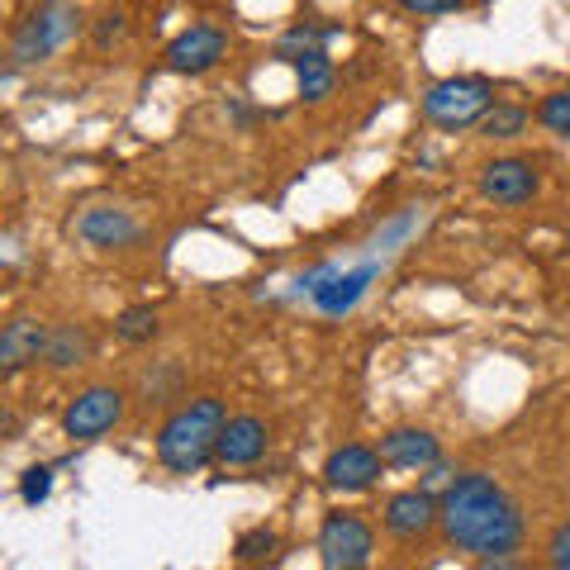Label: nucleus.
Segmentation results:
<instances>
[{
    "mask_svg": "<svg viewBox=\"0 0 570 570\" xmlns=\"http://www.w3.org/2000/svg\"><path fill=\"white\" fill-rule=\"evenodd\" d=\"M523 509L494 475L466 471L442 490V538L456 551L485 561V557H513L523 547Z\"/></svg>",
    "mask_w": 570,
    "mask_h": 570,
    "instance_id": "1",
    "label": "nucleus"
},
{
    "mask_svg": "<svg viewBox=\"0 0 570 570\" xmlns=\"http://www.w3.org/2000/svg\"><path fill=\"white\" fill-rule=\"evenodd\" d=\"M77 234L100 247V253H119V247H134L142 238V224L134 219L129 209H110V205H96V209H86L81 219H77Z\"/></svg>",
    "mask_w": 570,
    "mask_h": 570,
    "instance_id": "13",
    "label": "nucleus"
},
{
    "mask_svg": "<svg viewBox=\"0 0 570 570\" xmlns=\"http://www.w3.org/2000/svg\"><path fill=\"white\" fill-rule=\"evenodd\" d=\"M119 33H124V14H105V24H100V33H96V43H100V48H110Z\"/></svg>",
    "mask_w": 570,
    "mask_h": 570,
    "instance_id": "26",
    "label": "nucleus"
},
{
    "mask_svg": "<svg viewBox=\"0 0 570 570\" xmlns=\"http://www.w3.org/2000/svg\"><path fill=\"white\" fill-rule=\"evenodd\" d=\"M376 272H381V266L376 262H366V266H356V272H337L328 285H324V291H318L314 295V305L318 309H324V314H347L352 305H356V299H362L366 295V285L371 281H376Z\"/></svg>",
    "mask_w": 570,
    "mask_h": 570,
    "instance_id": "15",
    "label": "nucleus"
},
{
    "mask_svg": "<svg viewBox=\"0 0 570 570\" xmlns=\"http://www.w3.org/2000/svg\"><path fill=\"white\" fill-rule=\"evenodd\" d=\"M528 124L532 115L523 110V105H513V100H494V110L480 119V138H499V142H509V138H519L528 134Z\"/></svg>",
    "mask_w": 570,
    "mask_h": 570,
    "instance_id": "18",
    "label": "nucleus"
},
{
    "mask_svg": "<svg viewBox=\"0 0 570 570\" xmlns=\"http://www.w3.org/2000/svg\"><path fill=\"white\" fill-rule=\"evenodd\" d=\"M48 337H52V328L43 318H10L6 333H0V371H6V376H20L24 366L48 356Z\"/></svg>",
    "mask_w": 570,
    "mask_h": 570,
    "instance_id": "14",
    "label": "nucleus"
},
{
    "mask_svg": "<svg viewBox=\"0 0 570 570\" xmlns=\"http://www.w3.org/2000/svg\"><path fill=\"white\" fill-rule=\"evenodd\" d=\"M129 395H124L119 385H91V390H81L77 400L67 404V414H62V433L71 442H100L105 433H115V428L124 423V404Z\"/></svg>",
    "mask_w": 570,
    "mask_h": 570,
    "instance_id": "5",
    "label": "nucleus"
},
{
    "mask_svg": "<svg viewBox=\"0 0 570 570\" xmlns=\"http://www.w3.org/2000/svg\"><path fill=\"white\" fill-rule=\"evenodd\" d=\"M318 551H324L328 570H366L371 557H376V532H371L366 519L337 509L324 519V528H318Z\"/></svg>",
    "mask_w": 570,
    "mask_h": 570,
    "instance_id": "6",
    "label": "nucleus"
},
{
    "mask_svg": "<svg viewBox=\"0 0 570 570\" xmlns=\"http://www.w3.org/2000/svg\"><path fill=\"white\" fill-rule=\"evenodd\" d=\"M77 6L71 0H43L33 14H24L10 33V62L14 67H33V62H48L71 33H77Z\"/></svg>",
    "mask_w": 570,
    "mask_h": 570,
    "instance_id": "4",
    "label": "nucleus"
},
{
    "mask_svg": "<svg viewBox=\"0 0 570 570\" xmlns=\"http://www.w3.org/2000/svg\"><path fill=\"white\" fill-rule=\"evenodd\" d=\"M538 190H542V176L528 157H494V163L480 167V195L499 209H519Z\"/></svg>",
    "mask_w": 570,
    "mask_h": 570,
    "instance_id": "7",
    "label": "nucleus"
},
{
    "mask_svg": "<svg viewBox=\"0 0 570 570\" xmlns=\"http://www.w3.org/2000/svg\"><path fill=\"white\" fill-rule=\"evenodd\" d=\"M333 29H318V24H295L291 33H285V39L276 43V58H285V62H299L305 58V52H314L318 43L328 39Z\"/></svg>",
    "mask_w": 570,
    "mask_h": 570,
    "instance_id": "21",
    "label": "nucleus"
},
{
    "mask_svg": "<svg viewBox=\"0 0 570 570\" xmlns=\"http://www.w3.org/2000/svg\"><path fill=\"white\" fill-rule=\"evenodd\" d=\"M538 124H542L547 134L570 138V91H551V96L538 105Z\"/></svg>",
    "mask_w": 570,
    "mask_h": 570,
    "instance_id": "22",
    "label": "nucleus"
},
{
    "mask_svg": "<svg viewBox=\"0 0 570 570\" xmlns=\"http://www.w3.org/2000/svg\"><path fill=\"white\" fill-rule=\"evenodd\" d=\"M228 52V33L214 24H190L186 33H176L167 48V71L176 77H205L209 67H219Z\"/></svg>",
    "mask_w": 570,
    "mask_h": 570,
    "instance_id": "9",
    "label": "nucleus"
},
{
    "mask_svg": "<svg viewBox=\"0 0 570 570\" xmlns=\"http://www.w3.org/2000/svg\"><path fill=\"white\" fill-rule=\"evenodd\" d=\"M381 452L376 448H362V442H347L337 448L328 461H324V485L337 490V494H362L381 480Z\"/></svg>",
    "mask_w": 570,
    "mask_h": 570,
    "instance_id": "10",
    "label": "nucleus"
},
{
    "mask_svg": "<svg viewBox=\"0 0 570 570\" xmlns=\"http://www.w3.org/2000/svg\"><path fill=\"white\" fill-rule=\"evenodd\" d=\"M86 356H91V333L77 328V324H58V328H52V337H48V356H43L52 371L86 366Z\"/></svg>",
    "mask_w": 570,
    "mask_h": 570,
    "instance_id": "17",
    "label": "nucleus"
},
{
    "mask_svg": "<svg viewBox=\"0 0 570 570\" xmlns=\"http://www.w3.org/2000/svg\"><path fill=\"white\" fill-rule=\"evenodd\" d=\"M385 532L400 542H419L442 523V499L433 490H400L385 499Z\"/></svg>",
    "mask_w": 570,
    "mask_h": 570,
    "instance_id": "8",
    "label": "nucleus"
},
{
    "mask_svg": "<svg viewBox=\"0 0 570 570\" xmlns=\"http://www.w3.org/2000/svg\"><path fill=\"white\" fill-rule=\"evenodd\" d=\"M266 448H272V428H266L257 414H234L224 423L214 461H224V466H257L266 456Z\"/></svg>",
    "mask_w": 570,
    "mask_h": 570,
    "instance_id": "12",
    "label": "nucleus"
},
{
    "mask_svg": "<svg viewBox=\"0 0 570 570\" xmlns=\"http://www.w3.org/2000/svg\"><path fill=\"white\" fill-rule=\"evenodd\" d=\"M48 494H52V466H29L20 475V499H24L29 509H39Z\"/></svg>",
    "mask_w": 570,
    "mask_h": 570,
    "instance_id": "23",
    "label": "nucleus"
},
{
    "mask_svg": "<svg viewBox=\"0 0 570 570\" xmlns=\"http://www.w3.org/2000/svg\"><path fill=\"white\" fill-rule=\"evenodd\" d=\"M276 547H281V538H276L272 528H247V532H238L234 557H238L243 566H262V561L276 557Z\"/></svg>",
    "mask_w": 570,
    "mask_h": 570,
    "instance_id": "20",
    "label": "nucleus"
},
{
    "mask_svg": "<svg viewBox=\"0 0 570 570\" xmlns=\"http://www.w3.org/2000/svg\"><path fill=\"white\" fill-rule=\"evenodd\" d=\"M490 110H494V81L485 77H448V81L428 86V96H423V119L442 134L471 129Z\"/></svg>",
    "mask_w": 570,
    "mask_h": 570,
    "instance_id": "3",
    "label": "nucleus"
},
{
    "mask_svg": "<svg viewBox=\"0 0 570 570\" xmlns=\"http://www.w3.org/2000/svg\"><path fill=\"white\" fill-rule=\"evenodd\" d=\"M547 570H570V519L547 538Z\"/></svg>",
    "mask_w": 570,
    "mask_h": 570,
    "instance_id": "24",
    "label": "nucleus"
},
{
    "mask_svg": "<svg viewBox=\"0 0 570 570\" xmlns=\"http://www.w3.org/2000/svg\"><path fill=\"white\" fill-rule=\"evenodd\" d=\"M295 81H299V100L324 105V100L333 96V81H337V71H333V62H328V52H324V48L305 52V58L295 62Z\"/></svg>",
    "mask_w": 570,
    "mask_h": 570,
    "instance_id": "16",
    "label": "nucleus"
},
{
    "mask_svg": "<svg viewBox=\"0 0 570 570\" xmlns=\"http://www.w3.org/2000/svg\"><path fill=\"white\" fill-rule=\"evenodd\" d=\"M376 452L390 471H428L442 461V442L428 428H390Z\"/></svg>",
    "mask_w": 570,
    "mask_h": 570,
    "instance_id": "11",
    "label": "nucleus"
},
{
    "mask_svg": "<svg viewBox=\"0 0 570 570\" xmlns=\"http://www.w3.org/2000/svg\"><path fill=\"white\" fill-rule=\"evenodd\" d=\"M157 328H163V324H157V309L153 305H129V309L115 318V337H119V343H129V347L153 343Z\"/></svg>",
    "mask_w": 570,
    "mask_h": 570,
    "instance_id": "19",
    "label": "nucleus"
},
{
    "mask_svg": "<svg viewBox=\"0 0 570 570\" xmlns=\"http://www.w3.org/2000/svg\"><path fill=\"white\" fill-rule=\"evenodd\" d=\"M395 6L404 14H419V20H428V14H452V10H461L466 0H395Z\"/></svg>",
    "mask_w": 570,
    "mask_h": 570,
    "instance_id": "25",
    "label": "nucleus"
},
{
    "mask_svg": "<svg viewBox=\"0 0 570 570\" xmlns=\"http://www.w3.org/2000/svg\"><path fill=\"white\" fill-rule=\"evenodd\" d=\"M224 423H228L224 400H214V395L186 400L181 409H171V419L163 428H157V461L176 475L205 471L214 461V452H219Z\"/></svg>",
    "mask_w": 570,
    "mask_h": 570,
    "instance_id": "2",
    "label": "nucleus"
}]
</instances>
